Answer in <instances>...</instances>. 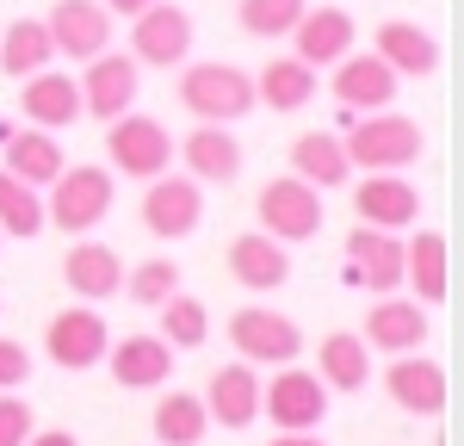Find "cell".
I'll return each instance as SVG.
<instances>
[{
  "instance_id": "f1b7e54d",
  "label": "cell",
  "mask_w": 464,
  "mask_h": 446,
  "mask_svg": "<svg viewBox=\"0 0 464 446\" xmlns=\"http://www.w3.org/2000/svg\"><path fill=\"white\" fill-rule=\"evenodd\" d=\"M291 174L304 186H316V192H328V186L347 180L353 168H347V149H341L334 131H304V137L291 143Z\"/></svg>"
},
{
  "instance_id": "3957f363",
  "label": "cell",
  "mask_w": 464,
  "mask_h": 446,
  "mask_svg": "<svg viewBox=\"0 0 464 446\" xmlns=\"http://www.w3.org/2000/svg\"><path fill=\"white\" fill-rule=\"evenodd\" d=\"M111 211V174L106 168H63L44 199V223H56L63 236H87Z\"/></svg>"
},
{
  "instance_id": "603a6c76",
  "label": "cell",
  "mask_w": 464,
  "mask_h": 446,
  "mask_svg": "<svg viewBox=\"0 0 464 446\" xmlns=\"http://www.w3.org/2000/svg\"><path fill=\"white\" fill-rule=\"evenodd\" d=\"M229 273L248 292H279L291 279V255H285V242H273L266 229H248V236L229 242Z\"/></svg>"
},
{
  "instance_id": "d4e9b609",
  "label": "cell",
  "mask_w": 464,
  "mask_h": 446,
  "mask_svg": "<svg viewBox=\"0 0 464 446\" xmlns=\"http://www.w3.org/2000/svg\"><path fill=\"white\" fill-rule=\"evenodd\" d=\"M63 279H69L74 297L100 304V297H118V286H124V260H118V248H106V242H74L69 255H63Z\"/></svg>"
},
{
  "instance_id": "7c38bea8",
  "label": "cell",
  "mask_w": 464,
  "mask_h": 446,
  "mask_svg": "<svg viewBox=\"0 0 464 446\" xmlns=\"http://www.w3.org/2000/svg\"><path fill=\"white\" fill-rule=\"evenodd\" d=\"M137 93H143V69H137L130 56L100 50V56L87 63V74H81V112H93L100 124L124 118V112L137 106Z\"/></svg>"
},
{
  "instance_id": "836d02e7",
  "label": "cell",
  "mask_w": 464,
  "mask_h": 446,
  "mask_svg": "<svg viewBox=\"0 0 464 446\" xmlns=\"http://www.w3.org/2000/svg\"><path fill=\"white\" fill-rule=\"evenodd\" d=\"M124 292H130V304H143V310H161L168 297L179 292V267L174 260H137V267H124Z\"/></svg>"
},
{
  "instance_id": "d590c367",
  "label": "cell",
  "mask_w": 464,
  "mask_h": 446,
  "mask_svg": "<svg viewBox=\"0 0 464 446\" xmlns=\"http://www.w3.org/2000/svg\"><path fill=\"white\" fill-rule=\"evenodd\" d=\"M304 19V0H242L236 25L248 37H291V25Z\"/></svg>"
},
{
  "instance_id": "484cf974",
  "label": "cell",
  "mask_w": 464,
  "mask_h": 446,
  "mask_svg": "<svg viewBox=\"0 0 464 446\" xmlns=\"http://www.w3.org/2000/svg\"><path fill=\"white\" fill-rule=\"evenodd\" d=\"M402 286L415 304H446V236L440 229H415L402 242Z\"/></svg>"
},
{
  "instance_id": "277c9868",
  "label": "cell",
  "mask_w": 464,
  "mask_h": 446,
  "mask_svg": "<svg viewBox=\"0 0 464 446\" xmlns=\"http://www.w3.org/2000/svg\"><path fill=\"white\" fill-rule=\"evenodd\" d=\"M229 341H236V354L248 366H291L304 354V329L285 310H266V304H242L229 316Z\"/></svg>"
},
{
  "instance_id": "ac0fdd59",
  "label": "cell",
  "mask_w": 464,
  "mask_h": 446,
  "mask_svg": "<svg viewBox=\"0 0 464 446\" xmlns=\"http://www.w3.org/2000/svg\"><path fill=\"white\" fill-rule=\"evenodd\" d=\"M396 87H402V81H396L378 56H353V50L334 63V81H328V93H334L347 112H391Z\"/></svg>"
},
{
  "instance_id": "5b68a950",
  "label": "cell",
  "mask_w": 464,
  "mask_h": 446,
  "mask_svg": "<svg viewBox=\"0 0 464 446\" xmlns=\"http://www.w3.org/2000/svg\"><path fill=\"white\" fill-rule=\"evenodd\" d=\"M106 155L124 180H155L174 161V137H168V124H155L143 112H124V118H111V131H106Z\"/></svg>"
},
{
  "instance_id": "8992f818",
  "label": "cell",
  "mask_w": 464,
  "mask_h": 446,
  "mask_svg": "<svg viewBox=\"0 0 464 446\" xmlns=\"http://www.w3.org/2000/svg\"><path fill=\"white\" fill-rule=\"evenodd\" d=\"M106 347H111V329H106V316H100L93 304H69V310H56V316L44 323V354H50V366H63V372L100 366Z\"/></svg>"
},
{
  "instance_id": "44dd1931",
  "label": "cell",
  "mask_w": 464,
  "mask_h": 446,
  "mask_svg": "<svg viewBox=\"0 0 464 446\" xmlns=\"http://www.w3.org/2000/svg\"><path fill=\"white\" fill-rule=\"evenodd\" d=\"M106 366L124 391H155V384H168V372H174V347H168L161 334H124L118 347H106Z\"/></svg>"
},
{
  "instance_id": "83f0119b",
  "label": "cell",
  "mask_w": 464,
  "mask_h": 446,
  "mask_svg": "<svg viewBox=\"0 0 464 446\" xmlns=\"http://www.w3.org/2000/svg\"><path fill=\"white\" fill-rule=\"evenodd\" d=\"M0 143H6V174H19V180L37 186V192L69 168V161H63V143H56V131H19V137L6 131Z\"/></svg>"
},
{
  "instance_id": "9a60e30c",
  "label": "cell",
  "mask_w": 464,
  "mask_h": 446,
  "mask_svg": "<svg viewBox=\"0 0 464 446\" xmlns=\"http://www.w3.org/2000/svg\"><path fill=\"white\" fill-rule=\"evenodd\" d=\"M372 56H378L396 81H428V74H440V37H433L428 25H415V19H384Z\"/></svg>"
},
{
  "instance_id": "e0dca14e",
  "label": "cell",
  "mask_w": 464,
  "mask_h": 446,
  "mask_svg": "<svg viewBox=\"0 0 464 446\" xmlns=\"http://www.w3.org/2000/svg\"><path fill=\"white\" fill-rule=\"evenodd\" d=\"M291 37H297V63H310V69H334L347 50H353V13L347 6H304V19L291 25Z\"/></svg>"
},
{
  "instance_id": "ab89813d",
  "label": "cell",
  "mask_w": 464,
  "mask_h": 446,
  "mask_svg": "<svg viewBox=\"0 0 464 446\" xmlns=\"http://www.w3.org/2000/svg\"><path fill=\"white\" fill-rule=\"evenodd\" d=\"M100 6H106L111 19H118V13H124V19H137V13H143V6H155V0H100Z\"/></svg>"
},
{
  "instance_id": "4fadbf2b",
  "label": "cell",
  "mask_w": 464,
  "mask_h": 446,
  "mask_svg": "<svg viewBox=\"0 0 464 446\" xmlns=\"http://www.w3.org/2000/svg\"><path fill=\"white\" fill-rule=\"evenodd\" d=\"M347 279L353 286H372L378 297L402 292V236L359 223L353 236H347Z\"/></svg>"
},
{
  "instance_id": "8fae6325",
  "label": "cell",
  "mask_w": 464,
  "mask_h": 446,
  "mask_svg": "<svg viewBox=\"0 0 464 446\" xmlns=\"http://www.w3.org/2000/svg\"><path fill=\"white\" fill-rule=\"evenodd\" d=\"M44 32H50V44H56V56L93 63L100 50H111V13L100 6V0H56L50 19H44Z\"/></svg>"
},
{
  "instance_id": "9c48e42d",
  "label": "cell",
  "mask_w": 464,
  "mask_h": 446,
  "mask_svg": "<svg viewBox=\"0 0 464 446\" xmlns=\"http://www.w3.org/2000/svg\"><path fill=\"white\" fill-rule=\"evenodd\" d=\"M205 223V186L192 174H155L143 180V229L161 242H179Z\"/></svg>"
},
{
  "instance_id": "e575fe53",
  "label": "cell",
  "mask_w": 464,
  "mask_h": 446,
  "mask_svg": "<svg viewBox=\"0 0 464 446\" xmlns=\"http://www.w3.org/2000/svg\"><path fill=\"white\" fill-rule=\"evenodd\" d=\"M205 334H211V310H205L198 297L174 292L161 304V341H168V347H198Z\"/></svg>"
},
{
  "instance_id": "30bf717a",
  "label": "cell",
  "mask_w": 464,
  "mask_h": 446,
  "mask_svg": "<svg viewBox=\"0 0 464 446\" xmlns=\"http://www.w3.org/2000/svg\"><path fill=\"white\" fill-rule=\"evenodd\" d=\"M260 409L279 422V434H310L328 415V384L316 372H297V360H291L285 372H273V384H260Z\"/></svg>"
},
{
  "instance_id": "7a4b0ae2",
  "label": "cell",
  "mask_w": 464,
  "mask_h": 446,
  "mask_svg": "<svg viewBox=\"0 0 464 446\" xmlns=\"http://www.w3.org/2000/svg\"><path fill=\"white\" fill-rule=\"evenodd\" d=\"M179 106L198 124H236L254 112V74L236 63H186L179 74Z\"/></svg>"
},
{
  "instance_id": "ffe728a7",
  "label": "cell",
  "mask_w": 464,
  "mask_h": 446,
  "mask_svg": "<svg viewBox=\"0 0 464 446\" xmlns=\"http://www.w3.org/2000/svg\"><path fill=\"white\" fill-rule=\"evenodd\" d=\"M205 415H211L217 428H248V422H260V372L248 360L217 366L211 384H205Z\"/></svg>"
},
{
  "instance_id": "cb8c5ba5",
  "label": "cell",
  "mask_w": 464,
  "mask_h": 446,
  "mask_svg": "<svg viewBox=\"0 0 464 446\" xmlns=\"http://www.w3.org/2000/svg\"><path fill=\"white\" fill-rule=\"evenodd\" d=\"M19 106H25V118H32L37 131H63V124L81 118V81H74V74L37 69V74H25V87H19Z\"/></svg>"
},
{
  "instance_id": "ba28073f",
  "label": "cell",
  "mask_w": 464,
  "mask_h": 446,
  "mask_svg": "<svg viewBox=\"0 0 464 446\" xmlns=\"http://www.w3.org/2000/svg\"><path fill=\"white\" fill-rule=\"evenodd\" d=\"M254 211H260V229H266L273 242H310L322 229V192L304 186L297 174H279V180L260 186Z\"/></svg>"
},
{
  "instance_id": "52a82bcc",
  "label": "cell",
  "mask_w": 464,
  "mask_h": 446,
  "mask_svg": "<svg viewBox=\"0 0 464 446\" xmlns=\"http://www.w3.org/2000/svg\"><path fill=\"white\" fill-rule=\"evenodd\" d=\"M192 56V13L174 0H155L130 25V63L137 69H179Z\"/></svg>"
},
{
  "instance_id": "8d00e7d4",
  "label": "cell",
  "mask_w": 464,
  "mask_h": 446,
  "mask_svg": "<svg viewBox=\"0 0 464 446\" xmlns=\"http://www.w3.org/2000/svg\"><path fill=\"white\" fill-rule=\"evenodd\" d=\"M37 428V415L25 409V397L19 391H0V446H25Z\"/></svg>"
},
{
  "instance_id": "f35d334b",
  "label": "cell",
  "mask_w": 464,
  "mask_h": 446,
  "mask_svg": "<svg viewBox=\"0 0 464 446\" xmlns=\"http://www.w3.org/2000/svg\"><path fill=\"white\" fill-rule=\"evenodd\" d=\"M25 446H81V441H74L69 428H32V441H25Z\"/></svg>"
},
{
  "instance_id": "d6986e66",
  "label": "cell",
  "mask_w": 464,
  "mask_h": 446,
  "mask_svg": "<svg viewBox=\"0 0 464 446\" xmlns=\"http://www.w3.org/2000/svg\"><path fill=\"white\" fill-rule=\"evenodd\" d=\"M353 211L372 229H409V223L421 218V192L402 180V174H365L353 186Z\"/></svg>"
},
{
  "instance_id": "6da1fadb",
  "label": "cell",
  "mask_w": 464,
  "mask_h": 446,
  "mask_svg": "<svg viewBox=\"0 0 464 446\" xmlns=\"http://www.w3.org/2000/svg\"><path fill=\"white\" fill-rule=\"evenodd\" d=\"M347 168H365V174H396V168H409L428 137H421V124L415 118H402V112H365L359 124H347Z\"/></svg>"
},
{
  "instance_id": "7402d4cb",
  "label": "cell",
  "mask_w": 464,
  "mask_h": 446,
  "mask_svg": "<svg viewBox=\"0 0 464 446\" xmlns=\"http://www.w3.org/2000/svg\"><path fill=\"white\" fill-rule=\"evenodd\" d=\"M179 155H186V174L198 186H229L242 174V143H236L229 124H198V131L179 143Z\"/></svg>"
},
{
  "instance_id": "d6a6232c",
  "label": "cell",
  "mask_w": 464,
  "mask_h": 446,
  "mask_svg": "<svg viewBox=\"0 0 464 446\" xmlns=\"http://www.w3.org/2000/svg\"><path fill=\"white\" fill-rule=\"evenodd\" d=\"M37 229H50L44 223V192L0 168V236H37Z\"/></svg>"
},
{
  "instance_id": "2e32d148",
  "label": "cell",
  "mask_w": 464,
  "mask_h": 446,
  "mask_svg": "<svg viewBox=\"0 0 464 446\" xmlns=\"http://www.w3.org/2000/svg\"><path fill=\"white\" fill-rule=\"evenodd\" d=\"M384 391H391V403L409 409V415H440V409H446V366L428 360V354H391Z\"/></svg>"
},
{
  "instance_id": "f546056e",
  "label": "cell",
  "mask_w": 464,
  "mask_h": 446,
  "mask_svg": "<svg viewBox=\"0 0 464 446\" xmlns=\"http://www.w3.org/2000/svg\"><path fill=\"white\" fill-rule=\"evenodd\" d=\"M316 378L328 384V391H359V384L372 378V347H365L353 329L322 334V347H316Z\"/></svg>"
},
{
  "instance_id": "5bb4252c",
  "label": "cell",
  "mask_w": 464,
  "mask_h": 446,
  "mask_svg": "<svg viewBox=\"0 0 464 446\" xmlns=\"http://www.w3.org/2000/svg\"><path fill=\"white\" fill-rule=\"evenodd\" d=\"M428 304H415V297H402V292H391V297H378L372 310H365V347H384V354H421L428 347Z\"/></svg>"
},
{
  "instance_id": "1f68e13d",
  "label": "cell",
  "mask_w": 464,
  "mask_h": 446,
  "mask_svg": "<svg viewBox=\"0 0 464 446\" xmlns=\"http://www.w3.org/2000/svg\"><path fill=\"white\" fill-rule=\"evenodd\" d=\"M56 63V44L44 32V19H13V25H0V69L13 74H37Z\"/></svg>"
},
{
  "instance_id": "4316f807",
  "label": "cell",
  "mask_w": 464,
  "mask_h": 446,
  "mask_svg": "<svg viewBox=\"0 0 464 446\" xmlns=\"http://www.w3.org/2000/svg\"><path fill=\"white\" fill-rule=\"evenodd\" d=\"M310 93H316V69L297 63V56H273L254 74V106H266V112H304Z\"/></svg>"
},
{
  "instance_id": "60d3db41",
  "label": "cell",
  "mask_w": 464,
  "mask_h": 446,
  "mask_svg": "<svg viewBox=\"0 0 464 446\" xmlns=\"http://www.w3.org/2000/svg\"><path fill=\"white\" fill-rule=\"evenodd\" d=\"M266 446H328V441L310 428V434H279V441H266Z\"/></svg>"
},
{
  "instance_id": "4dcf8cb0",
  "label": "cell",
  "mask_w": 464,
  "mask_h": 446,
  "mask_svg": "<svg viewBox=\"0 0 464 446\" xmlns=\"http://www.w3.org/2000/svg\"><path fill=\"white\" fill-rule=\"evenodd\" d=\"M149 428H155V446H198L205 441V428H211V415H205V397H192V391H168L155 415H149Z\"/></svg>"
},
{
  "instance_id": "74e56055",
  "label": "cell",
  "mask_w": 464,
  "mask_h": 446,
  "mask_svg": "<svg viewBox=\"0 0 464 446\" xmlns=\"http://www.w3.org/2000/svg\"><path fill=\"white\" fill-rule=\"evenodd\" d=\"M32 378V354H25V341H6L0 334V391H19Z\"/></svg>"
}]
</instances>
